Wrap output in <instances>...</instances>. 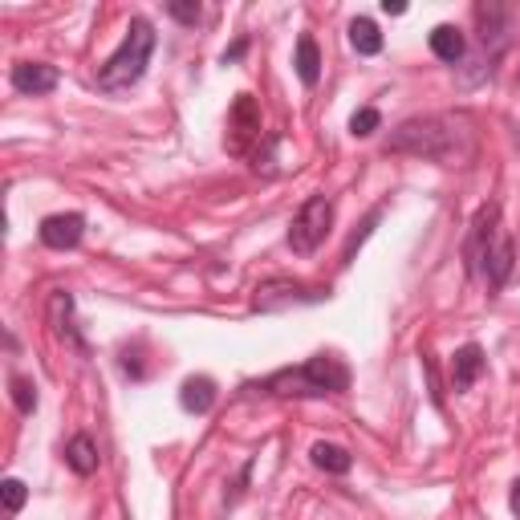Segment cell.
<instances>
[{
	"instance_id": "obj_16",
	"label": "cell",
	"mask_w": 520,
	"mask_h": 520,
	"mask_svg": "<svg viewBox=\"0 0 520 520\" xmlns=\"http://www.w3.org/2000/svg\"><path fill=\"white\" fill-rule=\"evenodd\" d=\"M293 70H297V78H301L305 90H313V86L321 82V49H317V37H313V33H301V37H297Z\"/></svg>"
},
{
	"instance_id": "obj_9",
	"label": "cell",
	"mask_w": 520,
	"mask_h": 520,
	"mask_svg": "<svg viewBox=\"0 0 520 520\" xmlns=\"http://www.w3.org/2000/svg\"><path fill=\"white\" fill-rule=\"evenodd\" d=\"M9 82H13V90L25 94V98H45V94L57 90L61 74H57V65H49V61H17L13 74H9Z\"/></svg>"
},
{
	"instance_id": "obj_10",
	"label": "cell",
	"mask_w": 520,
	"mask_h": 520,
	"mask_svg": "<svg viewBox=\"0 0 520 520\" xmlns=\"http://www.w3.org/2000/svg\"><path fill=\"white\" fill-rule=\"evenodd\" d=\"M228 126H232V143H228V147H232L236 155H244V139L260 143V106H256L252 94H240V98L232 102Z\"/></svg>"
},
{
	"instance_id": "obj_22",
	"label": "cell",
	"mask_w": 520,
	"mask_h": 520,
	"mask_svg": "<svg viewBox=\"0 0 520 520\" xmlns=\"http://www.w3.org/2000/svg\"><path fill=\"white\" fill-rule=\"evenodd\" d=\"M374 130H382V114H378L374 106H362V110L350 114V135H354V139H370Z\"/></svg>"
},
{
	"instance_id": "obj_15",
	"label": "cell",
	"mask_w": 520,
	"mask_h": 520,
	"mask_svg": "<svg viewBox=\"0 0 520 520\" xmlns=\"http://www.w3.org/2000/svg\"><path fill=\"white\" fill-rule=\"evenodd\" d=\"M98 460H102V455H98V443H94V435H86V431H78L70 443H65V464H70V472L74 476H94L98 472Z\"/></svg>"
},
{
	"instance_id": "obj_5",
	"label": "cell",
	"mask_w": 520,
	"mask_h": 520,
	"mask_svg": "<svg viewBox=\"0 0 520 520\" xmlns=\"http://www.w3.org/2000/svg\"><path fill=\"white\" fill-rule=\"evenodd\" d=\"M330 297H334L330 285H313V281H301V277H269L252 289V313L305 309V305H321Z\"/></svg>"
},
{
	"instance_id": "obj_11",
	"label": "cell",
	"mask_w": 520,
	"mask_h": 520,
	"mask_svg": "<svg viewBox=\"0 0 520 520\" xmlns=\"http://www.w3.org/2000/svg\"><path fill=\"white\" fill-rule=\"evenodd\" d=\"M484 370H488L484 350H480L476 342L460 346V350L451 354V390H455V395H464V390H472V386L484 378Z\"/></svg>"
},
{
	"instance_id": "obj_25",
	"label": "cell",
	"mask_w": 520,
	"mask_h": 520,
	"mask_svg": "<svg viewBox=\"0 0 520 520\" xmlns=\"http://www.w3.org/2000/svg\"><path fill=\"white\" fill-rule=\"evenodd\" d=\"M248 480H252V460L240 468V476H236V484H232V496H228V504H236V500L248 492Z\"/></svg>"
},
{
	"instance_id": "obj_4",
	"label": "cell",
	"mask_w": 520,
	"mask_h": 520,
	"mask_svg": "<svg viewBox=\"0 0 520 520\" xmlns=\"http://www.w3.org/2000/svg\"><path fill=\"white\" fill-rule=\"evenodd\" d=\"M155 25L147 17H130L126 25V37L118 41V49L98 65V90L102 94H122L130 86H139L147 65H151V53H155Z\"/></svg>"
},
{
	"instance_id": "obj_19",
	"label": "cell",
	"mask_w": 520,
	"mask_h": 520,
	"mask_svg": "<svg viewBox=\"0 0 520 520\" xmlns=\"http://www.w3.org/2000/svg\"><path fill=\"white\" fill-rule=\"evenodd\" d=\"M9 399H13L17 415H33V411H37V403H41V395H37V382H33V378H25V374H9Z\"/></svg>"
},
{
	"instance_id": "obj_18",
	"label": "cell",
	"mask_w": 520,
	"mask_h": 520,
	"mask_svg": "<svg viewBox=\"0 0 520 520\" xmlns=\"http://www.w3.org/2000/svg\"><path fill=\"white\" fill-rule=\"evenodd\" d=\"M346 33H350L354 53H362V57H378V53H382V33H378V25H374L370 17H354V21L346 25Z\"/></svg>"
},
{
	"instance_id": "obj_13",
	"label": "cell",
	"mask_w": 520,
	"mask_h": 520,
	"mask_svg": "<svg viewBox=\"0 0 520 520\" xmlns=\"http://www.w3.org/2000/svg\"><path fill=\"white\" fill-rule=\"evenodd\" d=\"M216 399H220V386H216V378H208V374H191V378H183V386H179V407H183L187 415H208V411L216 407Z\"/></svg>"
},
{
	"instance_id": "obj_3",
	"label": "cell",
	"mask_w": 520,
	"mask_h": 520,
	"mask_svg": "<svg viewBox=\"0 0 520 520\" xmlns=\"http://www.w3.org/2000/svg\"><path fill=\"white\" fill-rule=\"evenodd\" d=\"M464 260H468V273L480 277L492 293H500L508 285L512 265H516V248L500 228V204L496 200L476 208L468 240H464Z\"/></svg>"
},
{
	"instance_id": "obj_8",
	"label": "cell",
	"mask_w": 520,
	"mask_h": 520,
	"mask_svg": "<svg viewBox=\"0 0 520 520\" xmlns=\"http://www.w3.org/2000/svg\"><path fill=\"white\" fill-rule=\"evenodd\" d=\"M82 236H86V216H82V212H53V216H45V220L37 224V240H41L45 248H53V252L78 248Z\"/></svg>"
},
{
	"instance_id": "obj_28",
	"label": "cell",
	"mask_w": 520,
	"mask_h": 520,
	"mask_svg": "<svg viewBox=\"0 0 520 520\" xmlns=\"http://www.w3.org/2000/svg\"><path fill=\"white\" fill-rule=\"evenodd\" d=\"M382 13H386V17H403L407 5H399V0H382Z\"/></svg>"
},
{
	"instance_id": "obj_12",
	"label": "cell",
	"mask_w": 520,
	"mask_h": 520,
	"mask_svg": "<svg viewBox=\"0 0 520 520\" xmlns=\"http://www.w3.org/2000/svg\"><path fill=\"white\" fill-rule=\"evenodd\" d=\"M49 321H53V334H57L65 346H74L78 354H90L86 338L78 334V325H74V293H65V289L53 293V301H49Z\"/></svg>"
},
{
	"instance_id": "obj_24",
	"label": "cell",
	"mask_w": 520,
	"mask_h": 520,
	"mask_svg": "<svg viewBox=\"0 0 520 520\" xmlns=\"http://www.w3.org/2000/svg\"><path fill=\"white\" fill-rule=\"evenodd\" d=\"M118 366H122V374H126V378H135V382H143V378H147V366L139 362V346H135V350L126 346V350H122V358H118Z\"/></svg>"
},
{
	"instance_id": "obj_7",
	"label": "cell",
	"mask_w": 520,
	"mask_h": 520,
	"mask_svg": "<svg viewBox=\"0 0 520 520\" xmlns=\"http://www.w3.org/2000/svg\"><path fill=\"white\" fill-rule=\"evenodd\" d=\"M330 232H334V200L330 195H309V200L297 208V216L289 220L285 240H289V248L297 256H313Z\"/></svg>"
},
{
	"instance_id": "obj_23",
	"label": "cell",
	"mask_w": 520,
	"mask_h": 520,
	"mask_svg": "<svg viewBox=\"0 0 520 520\" xmlns=\"http://www.w3.org/2000/svg\"><path fill=\"white\" fill-rule=\"evenodd\" d=\"M0 496H5V512H9V516H17V512L25 508V500H29V488H25V480L9 476L5 484H0Z\"/></svg>"
},
{
	"instance_id": "obj_27",
	"label": "cell",
	"mask_w": 520,
	"mask_h": 520,
	"mask_svg": "<svg viewBox=\"0 0 520 520\" xmlns=\"http://www.w3.org/2000/svg\"><path fill=\"white\" fill-rule=\"evenodd\" d=\"M508 508H512V516L520 520V476L512 480V492H508Z\"/></svg>"
},
{
	"instance_id": "obj_20",
	"label": "cell",
	"mask_w": 520,
	"mask_h": 520,
	"mask_svg": "<svg viewBox=\"0 0 520 520\" xmlns=\"http://www.w3.org/2000/svg\"><path fill=\"white\" fill-rule=\"evenodd\" d=\"M382 216H386V208H382V204H378V208H370V216H366V220L358 224V232H354V236L346 240V248H342V265H354V252H358V248L366 244V236L374 232V224H378Z\"/></svg>"
},
{
	"instance_id": "obj_6",
	"label": "cell",
	"mask_w": 520,
	"mask_h": 520,
	"mask_svg": "<svg viewBox=\"0 0 520 520\" xmlns=\"http://www.w3.org/2000/svg\"><path fill=\"white\" fill-rule=\"evenodd\" d=\"M476 29H480V49H476V74H472L468 86L492 78L496 57L508 49V37H512V9L496 5V0H480L476 5Z\"/></svg>"
},
{
	"instance_id": "obj_14",
	"label": "cell",
	"mask_w": 520,
	"mask_h": 520,
	"mask_svg": "<svg viewBox=\"0 0 520 520\" xmlns=\"http://www.w3.org/2000/svg\"><path fill=\"white\" fill-rule=\"evenodd\" d=\"M427 45H431V53H435L439 61H447V65H460V61L468 57V37H464V29H455V25H435V29L427 33Z\"/></svg>"
},
{
	"instance_id": "obj_1",
	"label": "cell",
	"mask_w": 520,
	"mask_h": 520,
	"mask_svg": "<svg viewBox=\"0 0 520 520\" xmlns=\"http://www.w3.org/2000/svg\"><path fill=\"white\" fill-rule=\"evenodd\" d=\"M382 147L439 167H468L476 159V122L468 114H415L390 130Z\"/></svg>"
},
{
	"instance_id": "obj_17",
	"label": "cell",
	"mask_w": 520,
	"mask_h": 520,
	"mask_svg": "<svg viewBox=\"0 0 520 520\" xmlns=\"http://www.w3.org/2000/svg\"><path fill=\"white\" fill-rule=\"evenodd\" d=\"M309 460H313L317 472H330V476H346L354 468V455L346 447H338V443H325V439H317L309 447Z\"/></svg>"
},
{
	"instance_id": "obj_26",
	"label": "cell",
	"mask_w": 520,
	"mask_h": 520,
	"mask_svg": "<svg viewBox=\"0 0 520 520\" xmlns=\"http://www.w3.org/2000/svg\"><path fill=\"white\" fill-rule=\"evenodd\" d=\"M244 53H248V37H236V41L224 49V57H220V61H224V65H236Z\"/></svg>"
},
{
	"instance_id": "obj_2",
	"label": "cell",
	"mask_w": 520,
	"mask_h": 520,
	"mask_svg": "<svg viewBox=\"0 0 520 520\" xmlns=\"http://www.w3.org/2000/svg\"><path fill=\"white\" fill-rule=\"evenodd\" d=\"M350 366L338 354H313L297 366H281L256 382H244L248 399H334L350 390Z\"/></svg>"
},
{
	"instance_id": "obj_21",
	"label": "cell",
	"mask_w": 520,
	"mask_h": 520,
	"mask_svg": "<svg viewBox=\"0 0 520 520\" xmlns=\"http://www.w3.org/2000/svg\"><path fill=\"white\" fill-rule=\"evenodd\" d=\"M167 17L187 25V29H195L204 21V5H200V0H167Z\"/></svg>"
}]
</instances>
